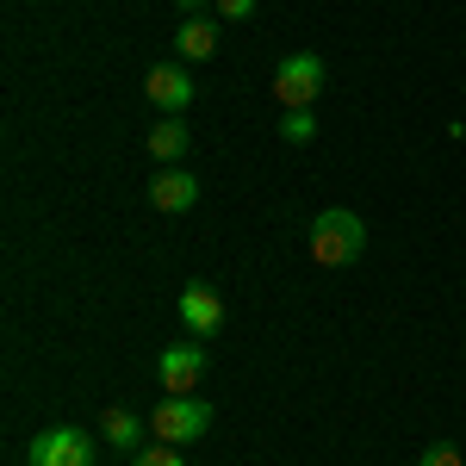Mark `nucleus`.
Here are the masks:
<instances>
[{
  "label": "nucleus",
  "instance_id": "1",
  "mask_svg": "<svg viewBox=\"0 0 466 466\" xmlns=\"http://www.w3.org/2000/svg\"><path fill=\"white\" fill-rule=\"evenodd\" d=\"M311 255H318L323 268H349V261H360V255H367V224H360V212L329 206V212L311 218Z\"/></svg>",
  "mask_w": 466,
  "mask_h": 466
},
{
  "label": "nucleus",
  "instance_id": "2",
  "mask_svg": "<svg viewBox=\"0 0 466 466\" xmlns=\"http://www.w3.org/2000/svg\"><path fill=\"white\" fill-rule=\"evenodd\" d=\"M206 430H212V404L193 398V392H187V398H162L156 417H149V435L168 441V448H193Z\"/></svg>",
  "mask_w": 466,
  "mask_h": 466
},
{
  "label": "nucleus",
  "instance_id": "3",
  "mask_svg": "<svg viewBox=\"0 0 466 466\" xmlns=\"http://www.w3.org/2000/svg\"><path fill=\"white\" fill-rule=\"evenodd\" d=\"M25 461L32 466H94V435L75 430V423H50V430L32 435Z\"/></svg>",
  "mask_w": 466,
  "mask_h": 466
},
{
  "label": "nucleus",
  "instance_id": "4",
  "mask_svg": "<svg viewBox=\"0 0 466 466\" xmlns=\"http://www.w3.org/2000/svg\"><path fill=\"white\" fill-rule=\"evenodd\" d=\"M274 94H280V112L287 106H318V94H323V56L318 50H292L287 63L274 69Z\"/></svg>",
  "mask_w": 466,
  "mask_h": 466
},
{
  "label": "nucleus",
  "instance_id": "5",
  "mask_svg": "<svg viewBox=\"0 0 466 466\" xmlns=\"http://www.w3.org/2000/svg\"><path fill=\"white\" fill-rule=\"evenodd\" d=\"M144 94H149V106L162 112V118H180V112L193 106V75H187V63H156V69L144 75Z\"/></svg>",
  "mask_w": 466,
  "mask_h": 466
},
{
  "label": "nucleus",
  "instance_id": "6",
  "mask_svg": "<svg viewBox=\"0 0 466 466\" xmlns=\"http://www.w3.org/2000/svg\"><path fill=\"white\" fill-rule=\"evenodd\" d=\"M156 380H162V392H168V398H187L199 380H206V349H199V342H175V349H162Z\"/></svg>",
  "mask_w": 466,
  "mask_h": 466
},
{
  "label": "nucleus",
  "instance_id": "7",
  "mask_svg": "<svg viewBox=\"0 0 466 466\" xmlns=\"http://www.w3.org/2000/svg\"><path fill=\"white\" fill-rule=\"evenodd\" d=\"M175 311H180V323H187L193 336H218V329H224V299H218L206 280H187L180 299H175Z\"/></svg>",
  "mask_w": 466,
  "mask_h": 466
},
{
  "label": "nucleus",
  "instance_id": "8",
  "mask_svg": "<svg viewBox=\"0 0 466 466\" xmlns=\"http://www.w3.org/2000/svg\"><path fill=\"white\" fill-rule=\"evenodd\" d=\"M149 206L156 212H193L199 206V180L187 175V168H162V175L149 180Z\"/></svg>",
  "mask_w": 466,
  "mask_h": 466
},
{
  "label": "nucleus",
  "instance_id": "9",
  "mask_svg": "<svg viewBox=\"0 0 466 466\" xmlns=\"http://www.w3.org/2000/svg\"><path fill=\"white\" fill-rule=\"evenodd\" d=\"M144 144H149V156H156V162H168V168H175L180 156L193 149V131H187V118H156Z\"/></svg>",
  "mask_w": 466,
  "mask_h": 466
},
{
  "label": "nucleus",
  "instance_id": "10",
  "mask_svg": "<svg viewBox=\"0 0 466 466\" xmlns=\"http://www.w3.org/2000/svg\"><path fill=\"white\" fill-rule=\"evenodd\" d=\"M175 50H180V63H206V56L218 50V25H212V19H199V13H187L180 32H175Z\"/></svg>",
  "mask_w": 466,
  "mask_h": 466
},
{
  "label": "nucleus",
  "instance_id": "11",
  "mask_svg": "<svg viewBox=\"0 0 466 466\" xmlns=\"http://www.w3.org/2000/svg\"><path fill=\"white\" fill-rule=\"evenodd\" d=\"M100 435H106L112 448H125V454H137V435H144V423H137V410H125V404H112L106 417H100Z\"/></svg>",
  "mask_w": 466,
  "mask_h": 466
},
{
  "label": "nucleus",
  "instance_id": "12",
  "mask_svg": "<svg viewBox=\"0 0 466 466\" xmlns=\"http://www.w3.org/2000/svg\"><path fill=\"white\" fill-rule=\"evenodd\" d=\"M280 137H287V144H311V137H318V112L311 106H287L280 112Z\"/></svg>",
  "mask_w": 466,
  "mask_h": 466
},
{
  "label": "nucleus",
  "instance_id": "13",
  "mask_svg": "<svg viewBox=\"0 0 466 466\" xmlns=\"http://www.w3.org/2000/svg\"><path fill=\"white\" fill-rule=\"evenodd\" d=\"M137 466H187V461H180V448H168V441H144L137 448Z\"/></svg>",
  "mask_w": 466,
  "mask_h": 466
},
{
  "label": "nucleus",
  "instance_id": "14",
  "mask_svg": "<svg viewBox=\"0 0 466 466\" xmlns=\"http://www.w3.org/2000/svg\"><path fill=\"white\" fill-rule=\"evenodd\" d=\"M417 466H466V454H461V448H448V441H430Z\"/></svg>",
  "mask_w": 466,
  "mask_h": 466
},
{
  "label": "nucleus",
  "instance_id": "15",
  "mask_svg": "<svg viewBox=\"0 0 466 466\" xmlns=\"http://www.w3.org/2000/svg\"><path fill=\"white\" fill-rule=\"evenodd\" d=\"M218 13H224V19H249L255 0H218Z\"/></svg>",
  "mask_w": 466,
  "mask_h": 466
},
{
  "label": "nucleus",
  "instance_id": "16",
  "mask_svg": "<svg viewBox=\"0 0 466 466\" xmlns=\"http://www.w3.org/2000/svg\"><path fill=\"white\" fill-rule=\"evenodd\" d=\"M175 6H180V13H199V6H206V0H175Z\"/></svg>",
  "mask_w": 466,
  "mask_h": 466
}]
</instances>
